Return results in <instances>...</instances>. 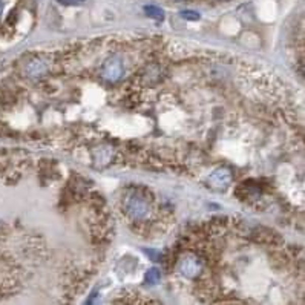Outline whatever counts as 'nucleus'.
Wrapping results in <instances>:
<instances>
[{
  "mask_svg": "<svg viewBox=\"0 0 305 305\" xmlns=\"http://www.w3.org/2000/svg\"><path fill=\"white\" fill-rule=\"evenodd\" d=\"M124 209L126 213L133 219V221H146L150 216V206L147 199L138 193H130L126 201H124Z\"/></svg>",
  "mask_w": 305,
  "mask_h": 305,
  "instance_id": "obj_1",
  "label": "nucleus"
},
{
  "mask_svg": "<svg viewBox=\"0 0 305 305\" xmlns=\"http://www.w3.org/2000/svg\"><path fill=\"white\" fill-rule=\"evenodd\" d=\"M210 183L215 187H225L228 183H230V174H228L227 171H224V169H219L210 177Z\"/></svg>",
  "mask_w": 305,
  "mask_h": 305,
  "instance_id": "obj_3",
  "label": "nucleus"
},
{
  "mask_svg": "<svg viewBox=\"0 0 305 305\" xmlns=\"http://www.w3.org/2000/svg\"><path fill=\"white\" fill-rule=\"evenodd\" d=\"M63 2H66V4H80V2H83V0H63Z\"/></svg>",
  "mask_w": 305,
  "mask_h": 305,
  "instance_id": "obj_9",
  "label": "nucleus"
},
{
  "mask_svg": "<svg viewBox=\"0 0 305 305\" xmlns=\"http://www.w3.org/2000/svg\"><path fill=\"white\" fill-rule=\"evenodd\" d=\"M2 11H4V2L0 0V16H2Z\"/></svg>",
  "mask_w": 305,
  "mask_h": 305,
  "instance_id": "obj_10",
  "label": "nucleus"
},
{
  "mask_svg": "<svg viewBox=\"0 0 305 305\" xmlns=\"http://www.w3.org/2000/svg\"><path fill=\"white\" fill-rule=\"evenodd\" d=\"M180 270L186 275V276H195L199 270L198 267V262L195 259H183L181 261V265H180Z\"/></svg>",
  "mask_w": 305,
  "mask_h": 305,
  "instance_id": "obj_4",
  "label": "nucleus"
},
{
  "mask_svg": "<svg viewBox=\"0 0 305 305\" xmlns=\"http://www.w3.org/2000/svg\"><path fill=\"white\" fill-rule=\"evenodd\" d=\"M26 71H28V74L31 75V77H37V75H42L46 71V66L42 61H32V63H29Z\"/></svg>",
  "mask_w": 305,
  "mask_h": 305,
  "instance_id": "obj_5",
  "label": "nucleus"
},
{
  "mask_svg": "<svg viewBox=\"0 0 305 305\" xmlns=\"http://www.w3.org/2000/svg\"><path fill=\"white\" fill-rule=\"evenodd\" d=\"M181 16H183L184 19H187V20H198V19H199V14L195 13V11H183Z\"/></svg>",
  "mask_w": 305,
  "mask_h": 305,
  "instance_id": "obj_8",
  "label": "nucleus"
},
{
  "mask_svg": "<svg viewBox=\"0 0 305 305\" xmlns=\"http://www.w3.org/2000/svg\"><path fill=\"white\" fill-rule=\"evenodd\" d=\"M123 75V63L118 57H112L109 61L105 63L103 66V77L111 80V82H117Z\"/></svg>",
  "mask_w": 305,
  "mask_h": 305,
  "instance_id": "obj_2",
  "label": "nucleus"
},
{
  "mask_svg": "<svg viewBox=\"0 0 305 305\" xmlns=\"http://www.w3.org/2000/svg\"><path fill=\"white\" fill-rule=\"evenodd\" d=\"M158 279H160V273H158V270L152 268V270L147 273V281H149V282L155 284V282H158Z\"/></svg>",
  "mask_w": 305,
  "mask_h": 305,
  "instance_id": "obj_7",
  "label": "nucleus"
},
{
  "mask_svg": "<svg viewBox=\"0 0 305 305\" xmlns=\"http://www.w3.org/2000/svg\"><path fill=\"white\" fill-rule=\"evenodd\" d=\"M144 11L147 13V16L154 17V19H157V20H163V19H164V13H163V10L158 8V7H155V5L144 7Z\"/></svg>",
  "mask_w": 305,
  "mask_h": 305,
  "instance_id": "obj_6",
  "label": "nucleus"
}]
</instances>
